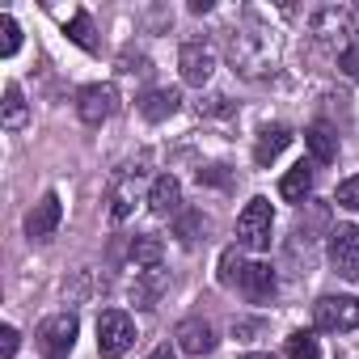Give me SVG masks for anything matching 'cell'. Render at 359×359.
I'll return each mask as SVG.
<instances>
[{"instance_id":"cell-1","label":"cell","mask_w":359,"mask_h":359,"mask_svg":"<svg viewBox=\"0 0 359 359\" xmlns=\"http://www.w3.org/2000/svg\"><path fill=\"white\" fill-rule=\"evenodd\" d=\"M229 60H233V72H241V76H250V81L275 72V60H279V39H275V30L250 18L241 30L229 34Z\"/></svg>"},{"instance_id":"cell-2","label":"cell","mask_w":359,"mask_h":359,"mask_svg":"<svg viewBox=\"0 0 359 359\" xmlns=\"http://www.w3.org/2000/svg\"><path fill=\"white\" fill-rule=\"evenodd\" d=\"M309 34L317 39V47H325V51H346L355 39V26H351V9H342V5H325V9H317L313 13V22H309Z\"/></svg>"},{"instance_id":"cell-3","label":"cell","mask_w":359,"mask_h":359,"mask_svg":"<svg viewBox=\"0 0 359 359\" xmlns=\"http://www.w3.org/2000/svg\"><path fill=\"white\" fill-rule=\"evenodd\" d=\"M144 182H148L144 161H140V165H123V169L110 177V195H106L110 220H127V216L135 212V203L144 199Z\"/></svg>"},{"instance_id":"cell-4","label":"cell","mask_w":359,"mask_h":359,"mask_svg":"<svg viewBox=\"0 0 359 359\" xmlns=\"http://www.w3.org/2000/svg\"><path fill=\"white\" fill-rule=\"evenodd\" d=\"M271 229H275V212H271V199H250L245 212L237 216V245L245 250H266L271 245Z\"/></svg>"},{"instance_id":"cell-5","label":"cell","mask_w":359,"mask_h":359,"mask_svg":"<svg viewBox=\"0 0 359 359\" xmlns=\"http://www.w3.org/2000/svg\"><path fill=\"white\" fill-rule=\"evenodd\" d=\"M131 346H135V321L123 309H106L97 317V351H102V359H118Z\"/></svg>"},{"instance_id":"cell-6","label":"cell","mask_w":359,"mask_h":359,"mask_svg":"<svg viewBox=\"0 0 359 359\" xmlns=\"http://www.w3.org/2000/svg\"><path fill=\"white\" fill-rule=\"evenodd\" d=\"M76 334H81V321L76 313H55L39 325V351L47 359H68L72 346H76Z\"/></svg>"},{"instance_id":"cell-7","label":"cell","mask_w":359,"mask_h":359,"mask_svg":"<svg viewBox=\"0 0 359 359\" xmlns=\"http://www.w3.org/2000/svg\"><path fill=\"white\" fill-rule=\"evenodd\" d=\"M313 321H317V330H330V334L359 330V300L355 296H321L313 304Z\"/></svg>"},{"instance_id":"cell-8","label":"cell","mask_w":359,"mask_h":359,"mask_svg":"<svg viewBox=\"0 0 359 359\" xmlns=\"http://www.w3.org/2000/svg\"><path fill=\"white\" fill-rule=\"evenodd\" d=\"M330 262L342 279H359V224H338L330 233Z\"/></svg>"},{"instance_id":"cell-9","label":"cell","mask_w":359,"mask_h":359,"mask_svg":"<svg viewBox=\"0 0 359 359\" xmlns=\"http://www.w3.org/2000/svg\"><path fill=\"white\" fill-rule=\"evenodd\" d=\"M114 106H118L114 85H85V89L76 93V114H81L85 127H102V123L114 114Z\"/></svg>"},{"instance_id":"cell-10","label":"cell","mask_w":359,"mask_h":359,"mask_svg":"<svg viewBox=\"0 0 359 359\" xmlns=\"http://www.w3.org/2000/svg\"><path fill=\"white\" fill-rule=\"evenodd\" d=\"M177 68H182L187 85H208L212 72H216V51L208 43H182V51H177Z\"/></svg>"},{"instance_id":"cell-11","label":"cell","mask_w":359,"mask_h":359,"mask_svg":"<svg viewBox=\"0 0 359 359\" xmlns=\"http://www.w3.org/2000/svg\"><path fill=\"white\" fill-rule=\"evenodd\" d=\"M173 338H177V346H182V355H195V359H203V355L216 351V330H212V321H203V317L177 321Z\"/></svg>"},{"instance_id":"cell-12","label":"cell","mask_w":359,"mask_h":359,"mask_svg":"<svg viewBox=\"0 0 359 359\" xmlns=\"http://www.w3.org/2000/svg\"><path fill=\"white\" fill-rule=\"evenodd\" d=\"M60 224H64V203H60L55 191H47V195L30 208V216H26V233L39 237V241H47V237H55Z\"/></svg>"},{"instance_id":"cell-13","label":"cell","mask_w":359,"mask_h":359,"mask_svg":"<svg viewBox=\"0 0 359 359\" xmlns=\"http://www.w3.org/2000/svg\"><path fill=\"white\" fill-rule=\"evenodd\" d=\"M165 287H169V271H161V266L135 271V279H131V304L135 309H152L165 296Z\"/></svg>"},{"instance_id":"cell-14","label":"cell","mask_w":359,"mask_h":359,"mask_svg":"<svg viewBox=\"0 0 359 359\" xmlns=\"http://www.w3.org/2000/svg\"><path fill=\"white\" fill-rule=\"evenodd\" d=\"M148 208L156 216H177V212H182V187H177L173 173H161L156 182L148 187Z\"/></svg>"},{"instance_id":"cell-15","label":"cell","mask_w":359,"mask_h":359,"mask_svg":"<svg viewBox=\"0 0 359 359\" xmlns=\"http://www.w3.org/2000/svg\"><path fill=\"white\" fill-rule=\"evenodd\" d=\"M237 287H241V296H245V300H254V304H266V300L275 296V271H271L266 262H250Z\"/></svg>"},{"instance_id":"cell-16","label":"cell","mask_w":359,"mask_h":359,"mask_svg":"<svg viewBox=\"0 0 359 359\" xmlns=\"http://www.w3.org/2000/svg\"><path fill=\"white\" fill-rule=\"evenodd\" d=\"M177 106H182V93H177V89H148L140 97V114L148 123H165L169 114H177Z\"/></svg>"},{"instance_id":"cell-17","label":"cell","mask_w":359,"mask_h":359,"mask_svg":"<svg viewBox=\"0 0 359 359\" xmlns=\"http://www.w3.org/2000/svg\"><path fill=\"white\" fill-rule=\"evenodd\" d=\"M279 195H283L287 203H304V199L313 195V165H309V161L292 165V169L279 177Z\"/></svg>"},{"instance_id":"cell-18","label":"cell","mask_w":359,"mask_h":359,"mask_svg":"<svg viewBox=\"0 0 359 359\" xmlns=\"http://www.w3.org/2000/svg\"><path fill=\"white\" fill-rule=\"evenodd\" d=\"M64 26H68V39L81 47V51H97V39H93V22L85 9H51Z\"/></svg>"},{"instance_id":"cell-19","label":"cell","mask_w":359,"mask_h":359,"mask_svg":"<svg viewBox=\"0 0 359 359\" xmlns=\"http://www.w3.org/2000/svg\"><path fill=\"white\" fill-rule=\"evenodd\" d=\"M304 144H309V152H313L317 165H334V161H338V135H334L330 123H313V127L304 131Z\"/></svg>"},{"instance_id":"cell-20","label":"cell","mask_w":359,"mask_h":359,"mask_svg":"<svg viewBox=\"0 0 359 359\" xmlns=\"http://www.w3.org/2000/svg\"><path fill=\"white\" fill-rule=\"evenodd\" d=\"M287 144H292V131H287L283 123L262 127V135H258V144H254V161H258V165H271V161H275Z\"/></svg>"},{"instance_id":"cell-21","label":"cell","mask_w":359,"mask_h":359,"mask_svg":"<svg viewBox=\"0 0 359 359\" xmlns=\"http://www.w3.org/2000/svg\"><path fill=\"white\" fill-rule=\"evenodd\" d=\"M26 118H30L26 93H22L18 81H9V85H5V110H0V123H5V131H18V127H26Z\"/></svg>"},{"instance_id":"cell-22","label":"cell","mask_w":359,"mask_h":359,"mask_svg":"<svg viewBox=\"0 0 359 359\" xmlns=\"http://www.w3.org/2000/svg\"><path fill=\"white\" fill-rule=\"evenodd\" d=\"M161 254H165L161 237H135V241H131V262H135L140 271H148V266H161Z\"/></svg>"},{"instance_id":"cell-23","label":"cell","mask_w":359,"mask_h":359,"mask_svg":"<svg viewBox=\"0 0 359 359\" xmlns=\"http://www.w3.org/2000/svg\"><path fill=\"white\" fill-rule=\"evenodd\" d=\"M245 266H250V262L241 258V250H237V245H233V250H224V254H220V283H224V287H237V283H241V275H245Z\"/></svg>"},{"instance_id":"cell-24","label":"cell","mask_w":359,"mask_h":359,"mask_svg":"<svg viewBox=\"0 0 359 359\" xmlns=\"http://www.w3.org/2000/svg\"><path fill=\"white\" fill-rule=\"evenodd\" d=\"M18 47H22V26H18V18H13V13H0V55L13 60Z\"/></svg>"},{"instance_id":"cell-25","label":"cell","mask_w":359,"mask_h":359,"mask_svg":"<svg viewBox=\"0 0 359 359\" xmlns=\"http://www.w3.org/2000/svg\"><path fill=\"white\" fill-rule=\"evenodd\" d=\"M287 359H321V346L309 330H296L287 334Z\"/></svg>"},{"instance_id":"cell-26","label":"cell","mask_w":359,"mask_h":359,"mask_svg":"<svg viewBox=\"0 0 359 359\" xmlns=\"http://www.w3.org/2000/svg\"><path fill=\"white\" fill-rule=\"evenodd\" d=\"M338 208H346V212H359V173L355 177H346V182H338Z\"/></svg>"},{"instance_id":"cell-27","label":"cell","mask_w":359,"mask_h":359,"mask_svg":"<svg viewBox=\"0 0 359 359\" xmlns=\"http://www.w3.org/2000/svg\"><path fill=\"white\" fill-rule=\"evenodd\" d=\"M338 68H342L346 76H355V81H359V39H355V43L338 55Z\"/></svg>"},{"instance_id":"cell-28","label":"cell","mask_w":359,"mask_h":359,"mask_svg":"<svg viewBox=\"0 0 359 359\" xmlns=\"http://www.w3.org/2000/svg\"><path fill=\"white\" fill-rule=\"evenodd\" d=\"M199 224H203V216H182V224H177V237H182V245H195L199 237Z\"/></svg>"},{"instance_id":"cell-29","label":"cell","mask_w":359,"mask_h":359,"mask_svg":"<svg viewBox=\"0 0 359 359\" xmlns=\"http://www.w3.org/2000/svg\"><path fill=\"white\" fill-rule=\"evenodd\" d=\"M0 338H5V342H0V355L13 359V355H18V342H22V338H18V330H13V325H5V330H0Z\"/></svg>"},{"instance_id":"cell-30","label":"cell","mask_w":359,"mask_h":359,"mask_svg":"<svg viewBox=\"0 0 359 359\" xmlns=\"http://www.w3.org/2000/svg\"><path fill=\"white\" fill-rule=\"evenodd\" d=\"M203 110H208V114H233L229 97H220V93H216V97H208V106H199V114H203Z\"/></svg>"},{"instance_id":"cell-31","label":"cell","mask_w":359,"mask_h":359,"mask_svg":"<svg viewBox=\"0 0 359 359\" xmlns=\"http://www.w3.org/2000/svg\"><path fill=\"white\" fill-rule=\"evenodd\" d=\"M148 359H173V351H169V346H156V351H152Z\"/></svg>"},{"instance_id":"cell-32","label":"cell","mask_w":359,"mask_h":359,"mask_svg":"<svg viewBox=\"0 0 359 359\" xmlns=\"http://www.w3.org/2000/svg\"><path fill=\"white\" fill-rule=\"evenodd\" d=\"M245 359H275V355H266V351H250Z\"/></svg>"}]
</instances>
